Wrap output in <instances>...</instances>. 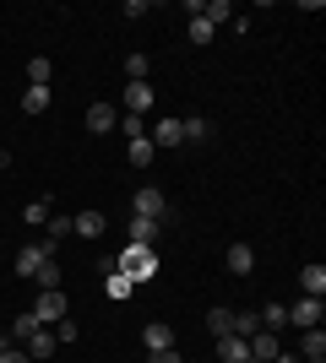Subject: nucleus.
Masks as SVG:
<instances>
[{"label": "nucleus", "mask_w": 326, "mask_h": 363, "mask_svg": "<svg viewBox=\"0 0 326 363\" xmlns=\"http://www.w3.org/2000/svg\"><path fill=\"white\" fill-rule=\"evenodd\" d=\"M278 325H288V309H283V303H266L261 309V331H278Z\"/></svg>", "instance_id": "24"}, {"label": "nucleus", "mask_w": 326, "mask_h": 363, "mask_svg": "<svg viewBox=\"0 0 326 363\" xmlns=\"http://www.w3.org/2000/svg\"><path fill=\"white\" fill-rule=\"evenodd\" d=\"M207 22H212V28H223V22H229V16H234V6H229V0H212V6H207Z\"/></svg>", "instance_id": "27"}, {"label": "nucleus", "mask_w": 326, "mask_h": 363, "mask_svg": "<svg viewBox=\"0 0 326 363\" xmlns=\"http://www.w3.org/2000/svg\"><path fill=\"white\" fill-rule=\"evenodd\" d=\"M321 315H326V303L310 298V293H305V298L288 309V320H294V325H305V331H315V325H321Z\"/></svg>", "instance_id": "5"}, {"label": "nucleus", "mask_w": 326, "mask_h": 363, "mask_svg": "<svg viewBox=\"0 0 326 363\" xmlns=\"http://www.w3.org/2000/svg\"><path fill=\"white\" fill-rule=\"evenodd\" d=\"M22 217H28L33 228H44L49 223V201H28V212H22Z\"/></svg>", "instance_id": "31"}, {"label": "nucleus", "mask_w": 326, "mask_h": 363, "mask_svg": "<svg viewBox=\"0 0 326 363\" xmlns=\"http://www.w3.org/2000/svg\"><path fill=\"white\" fill-rule=\"evenodd\" d=\"M153 141H147V136H141V141H131V147H125V157H131V168H147V163H153Z\"/></svg>", "instance_id": "21"}, {"label": "nucleus", "mask_w": 326, "mask_h": 363, "mask_svg": "<svg viewBox=\"0 0 326 363\" xmlns=\"http://www.w3.org/2000/svg\"><path fill=\"white\" fill-rule=\"evenodd\" d=\"M256 331H261V315H250V309H234L229 336H256Z\"/></svg>", "instance_id": "18"}, {"label": "nucleus", "mask_w": 326, "mask_h": 363, "mask_svg": "<svg viewBox=\"0 0 326 363\" xmlns=\"http://www.w3.org/2000/svg\"><path fill=\"white\" fill-rule=\"evenodd\" d=\"M0 363H33V358H28L22 347H6V352H0Z\"/></svg>", "instance_id": "35"}, {"label": "nucleus", "mask_w": 326, "mask_h": 363, "mask_svg": "<svg viewBox=\"0 0 326 363\" xmlns=\"http://www.w3.org/2000/svg\"><path fill=\"white\" fill-rule=\"evenodd\" d=\"M6 168H11V152H6V147H0V174H6Z\"/></svg>", "instance_id": "37"}, {"label": "nucleus", "mask_w": 326, "mask_h": 363, "mask_svg": "<svg viewBox=\"0 0 326 363\" xmlns=\"http://www.w3.org/2000/svg\"><path fill=\"white\" fill-rule=\"evenodd\" d=\"M163 239V223H153V217H131V244H158Z\"/></svg>", "instance_id": "11"}, {"label": "nucleus", "mask_w": 326, "mask_h": 363, "mask_svg": "<svg viewBox=\"0 0 326 363\" xmlns=\"http://www.w3.org/2000/svg\"><path fill=\"white\" fill-rule=\"evenodd\" d=\"M229 325H234V309H207V331L212 336H229Z\"/></svg>", "instance_id": "22"}, {"label": "nucleus", "mask_w": 326, "mask_h": 363, "mask_svg": "<svg viewBox=\"0 0 326 363\" xmlns=\"http://www.w3.org/2000/svg\"><path fill=\"white\" fill-rule=\"evenodd\" d=\"M141 347H147V352H163V347H174V331L163 325V320H153V325L141 331Z\"/></svg>", "instance_id": "9"}, {"label": "nucleus", "mask_w": 326, "mask_h": 363, "mask_svg": "<svg viewBox=\"0 0 326 363\" xmlns=\"http://www.w3.org/2000/svg\"><path fill=\"white\" fill-rule=\"evenodd\" d=\"M33 282H38V293H55V288H60V266H55V260H44V266L33 272Z\"/></svg>", "instance_id": "20"}, {"label": "nucleus", "mask_w": 326, "mask_h": 363, "mask_svg": "<svg viewBox=\"0 0 326 363\" xmlns=\"http://www.w3.org/2000/svg\"><path fill=\"white\" fill-rule=\"evenodd\" d=\"M120 130H125L131 141H141V136H147V130H141V114H120Z\"/></svg>", "instance_id": "32"}, {"label": "nucleus", "mask_w": 326, "mask_h": 363, "mask_svg": "<svg viewBox=\"0 0 326 363\" xmlns=\"http://www.w3.org/2000/svg\"><path fill=\"white\" fill-rule=\"evenodd\" d=\"M22 352H28L33 363H38V358H49V352H55V331H38V336H28V347H22Z\"/></svg>", "instance_id": "19"}, {"label": "nucleus", "mask_w": 326, "mask_h": 363, "mask_svg": "<svg viewBox=\"0 0 326 363\" xmlns=\"http://www.w3.org/2000/svg\"><path fill=\"white\" fill-rule=\"evenodd\" d=\"M131 288H136V282H131V277H120V272L109 277V298H114V303H120V298H131Z\"/></svg>", "instance_id": "30"}, {"label": "nucleus", "mask_w": 326, "mask_h": 363, "mask_svg": "<svg viewBox=\"0 0 326 363\" xmlns=\"http://www.w3.org/2000/svg\"><path fill=\"white\" fill-rule=\"evenodd\" d=\"M49 331H55V342H77V320H60V325H49Z\"/></svg>", "instance_id": "33"}, {"label": "nucleus", "mask_w": 326, "mask_h": 363, "mask_svg": "<svg viewBox=\"0 0 326 363\" xmlns=\"http://www.w3.org/2000/svg\"><path fill=\"white\" fill-rule=\"evenodd\" d=\"M250 363H256V358H250Z\"/></svg>", "instance_id": "39"}, {"label": "nucleus", "mask_w": 326, "mask_h": 363, "mask_svg": "<svg viewBox=\"0 0 326 363\" xmlns=\"http://www.w3.org/2000/svg\"><path fill=\"white\" fill-rule=\"evenodd\" d=\"M299 358H305V363H321V358H326V336H321V325H315V331H305V342H299Z\"/></svg>", "instance_id": "15"}, {"label": "nucleus", "mask_w": 326, "mask_h": 363, "mask_svg": "<svg viewBox=\"0 0 326 363\" xmlns=\"http://www.w3.org/2000/svg\"><path fill=\"white\" fill-rule=\"evenodd\" d=\"M44 239H49V244L71 239V217H55V223H44Z\"/></svg>", "instance_id": "28"}, {"label": "nucleus", "mask_w": 326, "mask_h": 363, "mask_svg": "<svg viewBox=\"0 0 326 363\" xmlns=\"http://www.w3.org/2000/svg\"><path fill=\"white\" fill-rule=\"evenodd\" d=\"M6 347H11V336H6V331H0V352H6Z\"/></svg>", "instance_id": "38"}, {"label": "nucleus", "mask_w": 326, "mask_h": 363, "mask_svg": "<svg viewBox=\"0 0 326 363\" xmlns=\"http://www.w3.org/2000/svg\"><path fill=\"white\" fill-rule=\"evenodd\" d=\"M272 363H305V358H299V352H278Z\"/></svg>", "instance_id": "36"}, {"label": "nucleus", "mask_w": 326, "mask_h": 363, "mask_svg": "<svg viewBox=\"0 0 326 363\" xmlns=\"http://www.w3.org/2000/svg\"><path fill=\"white\" fill-rule=\"evenodd\" d=\"M44 260H49V255H44V250H38V239H33L28 250H22V255H16V266H11V272H16V277H28V282H33V272H38V266H44Z\"/></svg>", "instance_id": "10"}, {"label": "nucleus", "mask_w": 326, "mask_h": 363, "mask_svg": "<svg viewBox=\"0 0 326 363\" xmlns=\"http://www.w3.org/2000/svg\"><path fill=\"white\" fill-rule=\"evenodd\" d=\"M125 114H153L158 108V98H153V87H147V82H125Z\"/></svg>", "instance_id": "4"}, {"label": "nucleus", "mask_w": 326, "mask_h": 363, "mask_svg": "<svg viewBox=\"0 0 326 363\" xmlns=\"http://www.w3.org/2000/svg\"><path fill=\"white\" fill-rule=\"evenodd\" d=\"M223 266H229L234 277H250V272H256V250H250V244H229Z\"/></svg>", "instance_id": "6"}, {"label": "nucleus", "mask_w": 326, "mask_h": 363, "mask_svg": "<svg viewBox=\"0 0 326 363\" xmlns=\"http://www.w3.org/2000/svg\"><path fill=\"white\" fill-rule=\"evenodd\" d=\"M131 217H153V223H163V233L174 228V212H169V201H163V190H147V184L131 201Z\"/></svg>", "instance_id": "2"}, {"label": "nucleus", "mask_w": 326, "mask_h": 363, "mask_svg": "<svg viewBox=\"0 0 326 363\" xmlns=\"http://www.w3.org/2000/svg\"><path fill=\"white\" fill-rule=\"evenodd\" d=\"M38 331H44V325H38V320H33V309H28V315L11 320V331H6V336H11V347H16V342H28V336H38Z\"/></svg>", "instance_id": "16"}, {"label": "nucleus", "mask_w": 326, "mask_h": 363, "mask_svg": "<svg viewBox=\"0 0 326 363\" xmlns=\"http://www.w3.org/2000/svg\"><path fill=\"white\" fill-rule=\"evenodd\" d=\"M217 363H250L245 336H217Z\"/></svg>", "instance_id": "8"}, {"label": "nucleus", "mask_w": 326, "mask_h": 363, "mask_svg": "<svg viewBox=\"0 0 326 363\" xmlns=\"http://www.w3.org/2000/svg\"><path fill=\"white\" fill-rule=\"evenodd\" d=\"M114 125H120V108L114 104H93L87 108V130H93V136H104V130H114Z\"/></svg>", "instance_id": "7"}, {"label": "nucleus", "mask_w": 326, "mask_h": 363, "mask_svg": "<svg viewBox=\"0 0 326 363\" xmlns=\"http://www.w3.org/2000/svg\"><path fill=\"white\" fill-rule=\"evenodd\" d=\"M147 55H125V82H147Z\"/></svg>", "instance_id": "25"}, {"label": "nucleus", "mask_w": 326, "mask_h": 363, "mask_svg": "<svg viewBox=\"0 0 326 363\" xmlns=\"http://www.w3.org/2000/svg\"><path fill=\"white\" fill-rule=\"evenodd\" d=\"M185 33H190V44H212V33H217V28L207 22V16H196V22H190Z\"/></svg>", "instance_id": "26"}, {"label": "nucleus", "mask_w": 326, "mask_h": 363, "mask_svg": "<svg viewBox=\"0 0 326 363\" xmlns=\"http://www.w3.org/2000/svg\"><path fill=\"white\" fill-rule=\"evenodd\" d=\"M147 141H153V147H180V141H185V130H180V120H158V130H153Z\"/></svg>", "instance_id": "14"}, {"label": "nucleus", "mask_w": 326, "mask_h": 363, "mask_svg": "<svg viewBox=\"0 0 326 363\" xmlns=\"http://www.w3.org/2000/svg\"><path fill=\"white\" fill-rule=\"evenodd\" d=\"M153 363H185V352H180V347H163V352H153Z\"/></svg>", "instance_id": "34"}, {"label": "nucleus", "mask_w": 326, "mask_h": 363, "mask_svg": "<svg viewBox=\"0 0 326 363\" xmlns=\"http://www.w3.org/2000/svg\"><path fill=\"white\" fill-rule=\"evenodd\" d=\"M299 288L310 293V298H326V266H321V260H315V266H305V272H299Z\"/></svg>", "instance_id": "13"}, {"label": "nucleus", "mask_w": 326, "mask_h": 363, "mask_svg": "<svg viewBox=\"0 0 326 363\" xmlns=\"http://www.w3.org/2000/svg\"><path fill=\"white\" fill-rule=\"evenodd\" d=\"M22 108H28V114H44L49 108V87H28L22 92Z\"/></svg>", "instance_id": "23"}, {"label": "nucleus", "mask_w": 326, "mask_h": 363, "mask_svg": "<svg viewBox=\"0 0 326 363\" xmlns=\"http://www.w3.org/2000/svg\"><path fill=\"white\" fill-rule=\"evenodd\" d=\"M49 76H55V60L33 55V60H28V87H49Z\"/></svg>", "instance_id": "17"}, {"label": "nucleus", "mask_w": 326, "mask_h": 363, "mask_svg": "<svg viewBox=\"0 0 326 363\" xmlns=\"http://www.w3.org/2000/svg\"><path fill=\"white\" fill-rule=\"evenodd\" d=\"M33 320H38L44 331H49V325H60V320H65V293H60V288H55V293H38V303H33Z\"/></svg>", "instance_id": "3"}, {"label": "nucleus", "mask_w": 326, "mask_h": 363, "mask_svg": "<svg viewBox=\"0 0 326 363\" xmlns=\"http://www.w3.org/2000/svg\"><path fill=\"white\" fill-rule=\"evenodd\" d=\"M114 272L131 277V282H147V277H158V255H153V244H125L120 260H114Z\"/></svg>", "instance_id": "1"}, {"label": "nucleus", "mask_w": 326, "mask_h": 363, "mask_svg": "<svg viewBox=\"0 0 326 363\" xmlns=\"http://www.w3.org/2000/svg\"><path fill=\"white\" fill-rule=\"evenodd\" d=\"M71 233H82V239H98V233H109V228H104V212H77V217H71Z\"/></svg>", "instance_id": "12"}, {"label": "nucleus", "mask_w": 326, "mask_h": 363, "mask_svg": "<svg viewBox=\"0 0 326 363\" xmlns=\"http://www.w3.org/2000/svg\"><path fill=\"white\" fill-rule=\"evenodd\" d=\"M180 130H185V141H207V136H212V125H207V120H180Z\"/></svg>", "instance_id": "29"}]
</instances>
